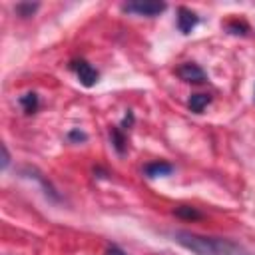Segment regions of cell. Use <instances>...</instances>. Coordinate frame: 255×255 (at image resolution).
Wrapping results in <instances>:
<instances>
[{"instance_id": "cell-1", "label": "cell", "mask_w": 255, "mask_h": 255, "mask_svg": "<svg viewBox=\"0 0 255 255\" xmlns=\"http://www.w3.org/2000/svg\"><path fill=\"white\" fill-rule=\"evenodd\" d=\"M173 239L179 245H183L185 249L193 251L195 255H233L239 251V247L227 239L203 237V235L189 233V231H175Z\"/></svg>"}, {"instance_id": "cell-2", "label": "cell", "mask_w": 255, "mask_h": 255, "mask_svg": "<svg viewBox=\"0 0 255 255\" xmlns=\"http://www.w3.org/2000/svg\"><path fill=\"white\" fill-rule=\"evenodd\" d=\"M165 8H167L165 2H155V0H135V2H128L122 6L124 12L135 14V16H145V18L159 16L161 12H165Z\"/></svg>"}, {"instance_id": "cell-3", "label": "cell", "mask_w": 255, "mask_h": 255, "mask_svg": "<svg viewBox=\"0 0 255 255\" xmlns=\"http://www.w3.org/2000/svg\"><path fill=\"white\" fill-rule=\"evenodd\" d=\"M70 68L76 72V78L80 80V84H82L84 88H92V86H96L98 80H100L98 70H96L92 64H88L86 60H76V62L70 64Z\"/></svg>"}, {"instance_id": "cell-4", "label": "cell", "mask_w": 255, "mask_h": 255, "mask_svg": "<svg viewBox=\"0 0 255 255\" xmlns=\"http://www.w3.org/2000/svg\"><path fill=\"white\" fill-rule=\"evenodd\" d=\"M175 74L179 76V80H183V82H187V84H205V82H207V74H205L197 64H193V62L181 64V66L175 70Z\"/></svg>"}, {"instance_id": "cell-5", "label": "cell", "mask_w": 255, "mask_h": 255, "mask_svg": "<svg viewBox=\"0 0 255 255\" xmlns=\"http://www.w3.org/2000/svg\"><path fill=\"white\" fill-rule=\"evenodd\" d=\"M199 24V18L193 10L185 8V6H179L177 8V30L181 34H191V30Z\"/></svg>"}, {"instance_id": "cell-6", "label": "cell", "mask_w": 255, "mask_h": 255, "mask_svg": "<svg viewBox=\"0 0 255 255\" xmlns=\"http://www.w3.org/2000/svg\"><path fill=\"white\" fill-rule=\"evenodd\" d=\"M173 171V165L171 163H167V161H151V163H147L145 167H143V173L147 175V177H163V175H169Z\"/></svg>"}, {"instance_id": "cell-7", "label": "cell", "mask_w": 255, "mask_h": 255, "mask_svg": "<svg viewBox=\"0 0 255 255\" xmlns=\"http://www.w3.org/2000/svg\"><path fill=\"white\" fill-rule=\"evenodd\" d=\"M209 104H211V96L209 94H191V98L187 100V108L193 114H201Z\"/></svg>"}, {"instance_id": "cell-8", "label": "cell", "mask_w": 255, "mask_h": 255, "mask_svg": "<svg viewBox=\"0 0 255 255\" xmlns=\"http://www.w3.org/2000/svg\"><path fill=\"white\" fill-rule=\"evenodd\" d=\"M20 106H22V110H24L26 116L36 114V110H38V106H40V102H38V94H34V92H26L24 96H20Z\"/></svg>"}, {"instance_id": "cell-9", "label": "cell", "mask_w": 255, "mask_h": 255, "mask_svg": "<svg viewBox=\"0 0 255 255\" xmlns=\"http://www.w3.org/2000/svg\"><path fill=\"white\" fill-rule=\"evenodd\" d=\"M38 8H40L38 2H20V4L14 6V12H16V16H20V18H32V16L38 12Z\"/></svg>"}, {"instance_id": "cell-10", "label": "cell", "mask_w": 255, "mask_h": 255, "mask_svg": "<svg viewBox=\"0 0 255 255\" xmlns=\"http://www.w3.org/2000/svg\"><path fill=\"white\" fill-rule=\"evenodd\" d=\"M110 137H112V145L118 153H126V135L122 128H112L110 129Z\"/></svg>"}, {"instance_id": "cell-11", "label": "cell", "mask_w": 255, "mask_h": 255, "mask_svg": "<svg viewBox=\"0 0 255 255\" xmlns=\"http://www.w3.org/2000/svg\"><path fill=\"white\" fill-rule=\"evenodd\" d=\"M173 213L177 215V217H181V219H201V213L195 209V207H191V205H179V207H175L173 209Z\"/></svg>"}, {"instance_id": "cell-12", "label": "cell", "mask_w": 255, "mask_h": 255, "mask_svg": "<svg viewBox=\"0 0 255 255\" xmlns=\"http://www.w3.org/2000/svg\"><path fill=\"white\" fill-rule=\"evenodd\" d=\"M227 30H229L231 34H241V36H245V34L249 32L247 24H245V22H239V20H231V22L227 24Z\"/></svg>"}, {"instance_id": "cell-13", "label": "cell", "mask_w": 255, "mask_h": 255, "mask_svg": "<svg viewBox=\"0 0 255 255\" xmlns=\"http://www.w3.org/2000/svg\"><path fill=\"white\" fill-rule=\"evenodd\" d=\"M68 139L78 143V141H86V139H88V135H86L82 129H72V131L68 133Z\"/></svg>"}, {"instance_id": "cell-14", "label": "cell", "mask_w": 255, "mask_h": 255, "mask_svg": "<svg viewBox=\"0 0 255 255\" xmlns=\"http://www.w3.org/2000/svg\"><path fill=\"white\" fill-rule=\"evenodd\" d=\"M131 126H133V112H128L124 122H122V129H129Z\"/></svg>"}, {"instance_id": "cell-15", "label": "cell", "mask_w": 255, "mask_h": 255, "mask_svg": "<svg viewBox=\"0 0 255 255\" xmlns=\"http://www.w3.org/2000/svg\"><path fill=\"white\" fill-rule=\"evenodd\" d=\"M106 255H128L124 249H120L118 245H110L108 249H106Z\"/></svg>"}, {"instance_id": "cell-16", "label": "cell", "mask_w": 255, "mask_h": 255, "mask_svg": "<svg viewBox=\"0 0 255 255\" xmlns=\"http://www.w3.org/2000/svg\"><path fill=\"white\" fill-rule=\"evenodd\" d=\"M8 163H10V155H8L6 145H2V169H6V167H8Z\"/></svg>"}]
</instances>
